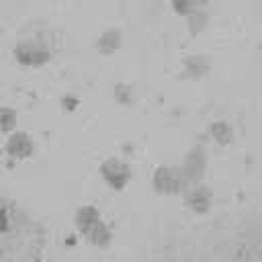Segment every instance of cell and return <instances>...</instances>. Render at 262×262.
<instances>
[{
    "mask_svg": "<svg viewBox=\"0 0 262 262\" xmlns=\"http://www.w3.org/2000/svg\"><path fill=\"white\" fill-rule=\"evenodd\" d=\"M111 92H113V98H115L117 104H121V106H133L135 104L137 94H135V88L129 82H117Z\"/></svg>",
    "mask_w": 262,
    "mask_h": 262,
    "instance_id": "cell-13",
    "label": "cell"
},
{
    "mask_svg": "<svg viewBox=\"0 0 262 262\" xmlns=\"http://www.w3.org/2000/svg\"><path fill=\"white\" fill-rule=\"evenodd\" d=\"M178 170H180V176L184 180V188L188 184H194V182H203L205 176H207V170H209V156H207V149L203 145H194L190 147L182 162L178 164Z\"/></svg>",
    "mask_w": 262,
    "mask_h": 262,
    "instance_id": "cell-3",
    "label": "cell"
},
{
    "mask_svg": "<svg viewBox=\"0 0 262 262\" xmlns=\"http://www.w3.org/2000/svg\"><path fill=\"white\" fill-rule=\"evenodd\" d=\"M207 137L217 145V147H229L235 141V127L225 121V119H217L213 123H209L207 127Z\"/></svg>",
    "mask_w": 262,
    "mask_h": 262,
    "instance_id": "cell-10",
    "label": "cell"
},
{
    "mask_svg": "<svg viewBox=\"0 0 262 262\" xmlns=\"http://www.w3.org/2000/svg\"><path fill=\"white\" fill-rule=\"evenodd\" d=\"M98 174L102 178V182L115 190V192H121L129 186L131 178H133V170L129 166V162L121 156H108L100 162L98 166Z\"/></svg>",
    "mask_w": 262,
    "mask_h": 262,
    "instance_id": "cell-2",
    "label": "cell"
},
{
    "mask_svg": "<svg viewBox=\"0 0 262 262\" xmlns=\"http://www.w3.org/2000/svg\"><path fill=\"white\" fill-rule=\"evenodd\" d=\"M102 219V213L96 205L92 203H86V205H80L76 211H74V225H76V231L84 237L98 221Z\"/></svg>",
    "mask_w": 262,
    "mask_h": 262,
    "instance_id": "cell-9",
    "label": "cell"
},
{
    "mask_svg": "<svg viewBox=\"0 0 262 262\" xmlns=\"http://www.w3.org/2000/svg\"><path fill=\"white\" fill-rule=\"evenodd\" d=\"M209 20H211V16H209L207 8H194L184 16V23H186V29H188L190 37H199L209 27Z\"/></svg>",
    "mask_w": 262,
    "mask_h": 262,
    "instance_id": "cell-12",
    "label": "cell"
},
{
    "mask_svg": "<svg viewBox=\"0 0 262 262\" xmlns=\"http://www.w3.org/2000/svg\"><path fill=\"white\" fill-rule=\"evenodd\" d=\"M80 104H82V100H80V96L76 92H63L59 96V106L66 113H76L80 108Z\"/></svg>",
    "mask_w": 262,
    "mask_h": 262,
    "instance_id": "cell-15",
    "label": "cell"
},
{
    "mask_svg": "<svg viewBox=\"0 0 262 262\" xmlns=\"http://www.w3.org/2000/svg\"><path fill=\"white\" fill-rule=\"evenodd\" d=\"M170 8H172V12L176 14V16H186L190 10H194L192 8V4H190V0H170Z\"/></svg>",
    "mask_w": 262,
    "mask_h": 262,
    "instance_id": "cell-17",
    "label": "cell"
},
{
    "mask_svg": "<svg viewBox=\"0 0 262 262\" xmlns=\"http://www.w3.org/2000/svg\"><path fill=\"white\" fill-rule=\"evenodd\" d=\"M12 229V215H10V209L0 203V235H6L8 231Z\"/></svg>",
    "mask_w": 262,
    "mask_h": 262,
    "instance_id": "cell-16",
    "label": "cell"
},
{
    "mask_svg": "<svg viewBox=\"0 0 262 262\" xmlns=\"http://www.w3.org/2000/svg\"><path fill=\"white\" fill-rule=\"evenodd\" d=\"M182 76L190 82H201L211 74V59L203 53H190L182 59Z\"/></svg>",
    "mask_w": 262,
    "mask_h": 262,
    "instance_id": "cell-8",
    "label": "cell"
},
{
    "mask_svg": "<svg viewBox=\"0 0 262 262\" xmlns=\"http://www.w3.org/2000/svg\"><path fill=\"white\" fill-rule=\"evenodd\" d=\"M151 188L160 196H178L184 190V180L180 176L178 166L160 164L151 174Z\"/></svg>",
    "mask_w": 262,
    "mask_h": 262,
    "instance_id": "cell-4",
    "label": "cell"
},
{
    "mask_svg": "<svg viewBox=\"0 0 262 262\" xmlns=\"http://www.w3.org/2000/svg\"><path fill=\"white\" fill-rule=\"evenodd\" d=\"M35 149H37L35 139L27 131H18V129H14L12 133H8L6 135V141L2 145V151H4V156L10 162H25V160L33 158Z\"/></svg>",
    "mask_w": 262,
    "mask_h": 262,
    "instance_id": "cell-6",
    "label": "cell"
},
{
    "mask_svg": "<svg viewBox=\"0 0 262 262\" xmlns=\"http://www.w3.org/2000/svg\"><path fill=\"white\" fill-rule=\"evenodd\" d=\"M16 125H18V111L8 104H2L0 106V135L12 133Z\"/></svg>",
    "mask_w": 262,
    "mask_h": 262,
    "instance_id": "cell-14",
    "label": "cell"
},
{
    "mask_svg": "<svg viewBox=\"0 0 262 262\" xmlns=\"http://www.w3.org/2000/svg\"><path fill=\"white\" fill-rule=\"evenodd\" d=\"M121 47H123V31L119 27H104L94 41V49L102 57H111L119 53Z\"/></svg>",
    "mask_w": 262,
    "mask_h": 262,
    "instance_id": "cell-7",
    "label": "cell"
},
{
    "mask_svg": "<svg viewBox=\"0 0 262 262\" xmlns=\"http://www.w3.org/2000/svg\"><path fill=\"white\" fill-rule=\"evenodd\" d=\"M113 237H115L113 227H111L104 219H100V221L84 235V239H86L92 248H96V250H106V248L113 244Z\"/></svg>",
    "mask_w": 262,
    "mask_h": 262,
    "instance_id": "cell-11",
    "label": "cell"
},
{
    "mask_svg": "<svg viewBox=\"0 0 262 262\" xmlns=\"http://www.w3.org/2000/svg\"><path fill=\"white\" fill-rule=\"evenodd\" d=\"M53 41H51V35H43V33H37L33 37H27V39H20L18 43H14L12 47V57L18 66L23 68H29V70H37V68H43L47 66L51 59H53Z\"/></svg>",
    "mask_w": 262,
    "mask_h": 262,
    "instance_id": "cell-1",
    "label": "cell"
},
{
    "mask_svg": "<svg viewBox=\"0 0 262 262\" xmlns=\"http://www.w3.org/2000/svg\"><path fill=\"white\" fill-rule=\"evenodd\" d=\"M211 2H213V0H190L192 8H209Z\"/></svg>",
    "mask_w": 262,
    "mask_h": 262,
    "instance_id": "cell-18",
    "label": "cell"
},
{
    "mask_svg": "<svg viewBox=\"0 0 262 262\" xmlns=\"http://www.w3.org/2000/svg\"><path fill=\"white\" fill-rule=\"evenodd\" d=\"M184 207L192 213V215H209L213 205H215V196H213V188L203 182H194L188 184L182 192H180Z\"/></svg>",
    "mask_w": 262,
    "mask_h": 262,
    "instance_id": "cell-5",
    "label": "cell"
},
{
    "mask_svg": "<svg viewBox=\"0 0 262 262\" xmlns=\"http://www.w3.org/2000/svg\"><path fill=\"white\" fill-rule=\"evenodd\" d=\"M2 258H6V254H4V250L0 248V260H2Z\"/></svg>",
    "mask_w": 262,
    "mask_h": 262,
    "instance_id": "cell-19",
    "label": "cell"
}]
</instances>
